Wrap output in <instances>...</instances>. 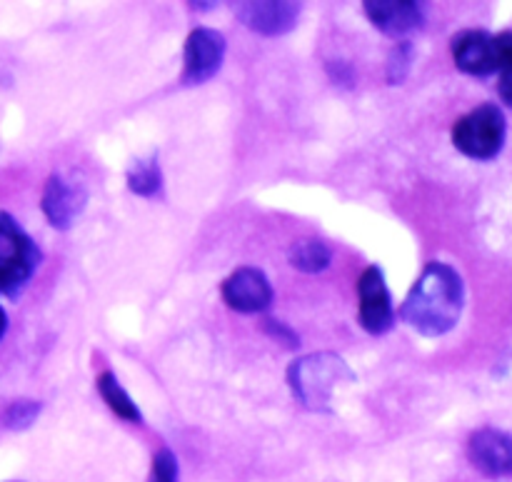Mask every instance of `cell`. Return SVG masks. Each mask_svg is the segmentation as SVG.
<instances>
[{"mask_svg": "<svg viewBox=\"0 0 512 482\" xmlns=\"http://www.w3.org/2000/svg\"><path fill=\"white\" fill-rule=\"evenodd\" d=\"M465 308V283L458 270L433 260L400 305V320L423 338H440L458 325Z\"/></svg>", "mask_w": 512, "mask_h": 482, "instance_id": "obj_1", "label": "cell"}, {"mask_svg": "<svg viewBox=\"0 0 512 482\" xmlns=\"http://www.w3.org/2000/svg\"><path fill=\"white\" fill-rule=\"evenodd\" d=\"M350 383H355V373L335 353L303 355L293 360L288 368L290 393L303 408L313 413H330L335 393Z\"/></svg>", "mask_w": 512, "mask_h": 482, "instance_id": "obj_2", "label": "cell"}, {"mask_svg": "<svg viewBox=\"0 0 512 482\" xmlns=\"http://www.w3.org/2000/svg\"><path fill=\"white\" fill-rule=\"evenodd\" d=\"M43 253L18 220L0 210V295L18 298L40 268Z\"/></svg>", "mask_w": 512, "mask_h": 482, "instance_id": "obj_3", "label": "cell"}, {"mask_svg": "<svg viewBox=\"0 0 512 482\" xmlns=\"http://www.w3.org/2000/svg\"><path fill=\"white\" fill-rule=\"evenodd\" d=\"M508 135L505 113L493 103H483L455 120L453 145L473 160L498 158Z\"/></svg>", "mask_w": 512, "mask_h": 482, "instance_id": "obj_4", "label": "cell"}, {"mask_svg": "<svg viewBox=\"0 0 512 482\" xmlns=\"http://www.w3.org/2000/svg\"><path fill=\"white\" fill-rule=\"evenodd\" d=\"M225 35L213 28H195L185 38L183 48V75L180 83L185 88L203 85L213 78L225 60Z\"/></svg>", "mask_w": 512, "mask_h": 482, "instance_id": "obj_5", "label": "cell"}, {"mask_svg": "<svg viewBox=\"0 0 512 482\" xmlns=\"http://www.w3.org/2000/svg\"><path fill=\"white\" fill-rule=\"evenodd\" d=\"M358 320L370 335H385L395 325L393 298L378 265H368L358 278Z\"/></svg>", "mask_w": 512, "mask_h": 482, "instance_id": "obj_6", "label": "cell"}, {"mask_svg": "<svg viewBox=\"0 0 512 482\" xmlns=\"http://www.w3.org/2000/svg\"><path fill=\"white\" fill-rule=\"evenodd\" d=\"M220 295L230 310L243 315L265 313L273 305V285H270L268 275L253 265L233 270L220 285Z\"/></svg>", "mask_w": 512, "mask_h": 482, "instance_id": "obj_7", "label": "cell"}, {"mask_svg": "<svg viewBox=\"0 0 512 482\" xmlns=\"http://www.w3.org/2000/svg\"><path fill=\"white\" fill-rule=\"evenodd\" d=\"M468 458L488 478L512 475V435L498 428H480L468 440Z\"/></svg>", "mask_w": 512, "mask_h": 482, "instance_id": "obj_8", "label": "cell"}, {"mask_svg": "<svg viewBox=\"0 0 512 482\" xmlns=\"http://www.w3.org/2000/svg\"><path fill=\"white\" fill-rule=\"evenodd\" d=\"M85 203H88V195L80 183H73L58 173L45 180L40 210L55 230H68L75 223V218L83 213Z\"/></svg>", "mask_w": 512, "mask_h": 482, "instance_id": "obj_9", "label": "cell"}, {"mask_svg": "<svg viewBox=\"0 0 512 482\" xmlns=\"http://www.w3.org/2000/svg\"><path fill=\"white\" fill-rule=\"evenodd\" d=\"M450 53H453L455 65L468 75L488 78V75L500 70L495 35L485 33V30H463V33H458L450 43Z\"/></svg>", "mask_w": 512, "mask_h": 482, "instance_id": "obj_10", "label": "cell"}, {"mask_svg": "<svg viewBox=\"0 0 512 482\" xmlns=\"http://www.w3.org/2000/svg\"><path fill=\"white\" fill-rule=\"evenodd\" d=\"M235 15L248 30L260 35H285L295 28L300 18V3L285 0H258V3H235Z\"/></svg>", "mask_w": 512, "mask_h": 482, "instance_id": "obj_11", "label": "cell"}, {"mask_svg": "<svg viewBox=\"0 0 512 482\" xmlns=\"http://www.w3.org/2000/svg\"><path fill=\"white\" fill-rule=\"evenodd\" d=\"M365 15L380 33L390 38H400L425 23L423 3L415 0H365Z\"/></svg>", "mask_w": 512, "mask_h": 482, "instance_id": "obj_12", "label": "cell"}, {"mask_svg": "<svg viewBox=\"0 0 512 482\" xmlns=\"http://www.w3.org/2000/svg\"><path fill=\"white\" fill-rule=\"evenodd\" d=\"M95 388H98L100 400L108 405V410L115 418H120L123 423L130 425L143 423V413L138 410L135 400L125 393V388L120 385L118 375H115L113 370H103V373L98 375V380H95Z\"/></svg>", "mask_w": 512, "mask_h": 482, "instance_id": "obj_13", "label": "cell"}, {"mask_svg": "<svg viewBox=\"0 0 512 482\" xmlns=\"http://www.w3.org/2000/svg\"><path fill=\"white\" fill-rule=\"evenodd\" d=\"M288 260L295 270H300V273H323L330 265V260H333V250H330L323 240L305 238L290 245Z\"/></svg>", "mask_w": 512, "mask_h": 482, "instance_id": "obj_14", "label": "cell"}, {"mask_svg": "<svg viewBox=\"0 0 512 482\" xmlns=\"http://www.w3.org/2000/svg\"><path fill=\"white\" fill-rule=\"evenodd\" d=\"M128 190L140 195V198H155L163 190V173H160L158 155H148V158H138L128 168Z\"/></svg>", "mask_w": 512, "mask_h": 482, "instance_id": "obj_15", "label": "cell"}, {"mask_svg": "<svg viewBox=\"0 0 512 482\" xmlns=\"http://www.w3.org/2000/svg\"><path fill=\"white\" fill-rule=\"evenodd\" d=\"M415 48L410 40H403V43L395 45L388 55V63H385V80L388 85H403L405 78L410 75V65H413Z\"/></svg>", "mask_w": 512, "mask_h": 482, "instance_id": "obj_16", "label": "cell"}, {"mask_svg": "<svg viewBox=\"0 0 512 482\" xmlns=\"http://www.w3.org/2000/svg\"><path fill=\"white\" fill-rule=\"evenodd\" d=\"M43 405L38 400H15L0 415V425L8 430H28L38 420Z\"/></svg>", "mask_w": 512, "mask_h": 482, "instance_id": "obj_17", "label": "cell"}, {"mask_svg": "<svg viewBox=\"0 0 512 482\" xmlns=\"http://www.w3.org/2000/svg\"><path fill=\"white\" fill-rule=\"evenodd\" d=\"M495 43H498V58H500V83L498 93L503 98L505 105L512 108V30L495 35Z\"/></svg>", "mask_w": 512, "mask_h": 482, "instance_id": "obj_18", "label": "cell"}, {"mask_svg": "<svg viewBox=\"0 0 512 482\" xmlns=\"http://www.w3.org/2000/svg\"><path fill=\"white\" fill-rule=\"evenodd\" d=\"M178 473V458L173 455V450L160 448L150 463L148 482H178Z\"/></svg>", "mask_w": 512, "mask_h": 482, "instance_id": "obj_19", "label": "cell"}, {"mask_svg": "<svg viewBox=\"0 0 512 482\" xmlns=\"http://www.w3.org/2000/svg\"><path fill=\"white\" fill-rule=\"evenodd\" d=\"M263 328H265V333H268L273 340H278L283 348H290V350L300 348L298 333H295V330H290L285 323H280V320H275V318L263 320Z\"/></svg>", "mask_w": 512, "mask_h": 482, "instance_id": "obj_20", "label": "cell"}, {"mask_svg": "<svg viewBox=\"0 0 512 482\" xmlns=\"http://www.w3.org/2000/svg\"><path fill=\"white\" fill-rule=\"evenodd\" d=\"M330 70H333V78L338 80V83H343L345 88H350V83H353V78H350V65L348 63H330Z\"/></svg>", "mask_w": 512, "mask_h": 482, "instance_id": "obj_21", "label": "cell"}, {"mask_svg": "<svg viewBox=\"0 0 512 482\" xmlns=\"http://www.w3.org/2000/svg\"><path fill=\"white\" fill-rule=\"evenodd\" d=\"M5 330H8V315H5V310L0 308V340H3Z\"/></svg>", "mask_w": 512, "mask_h": 482, "instance_id": "obj_22", "label": "cell"}]
</instances>
